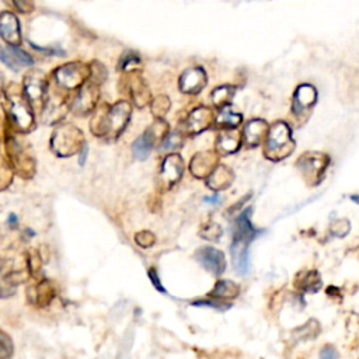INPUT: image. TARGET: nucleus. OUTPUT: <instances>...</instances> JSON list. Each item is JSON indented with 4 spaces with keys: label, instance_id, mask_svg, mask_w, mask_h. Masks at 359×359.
Segmentation results:
<instances>
[{
    "label": "nucleus",
    "instance_id": "obj_6",
    "mask_svg": "<svg viewBox=\"0 0 359 359\" xmlns=\"http://www.w3.org/2000/svg\"><path fill=\"white\" fill-rule=\"evenodd\" d=\"M294 150V140L287 123L278 121L271 128H268L265 136L264 154L272 161H280L290 156Z\"/></svg>",
    "mask_w": 359,
    "mask_h": 359
},
{
    "label": "nucleus",
    "instance_id": "obj_5",
    "mask_svg": "<svg viewBox=\"0 0 359 359\" xmlns=\"http://www.w3.org/2000/svg\"><path fill=\"white\" fill-rule=\"evenodd\" d=\"M4 146L8 156V161L17 175L24 180H31L35 175V157L31 149L14 135L13 132L6 130Z\"/></svg>",
    "mask_w": 359,
    "mask_h": 359
},
{
    "label": "nucleus",
    "instance_id": "obj_24",
    "mask_svg": "<svg viewBox=\"0 0 359 359\" xmlns=\"http://www.w3.org/2000/svg\"><path fill=\"white\" fill-rule=\"evenodd\" d=\"M241 146V136L238 133H223L216 140V151L219 156L236 153Z\"/></svg>",
    "mask_w": 359,
    "mask_h": 359
},
{
    "label": "nucleus",
    "instance_id": "obj_11",
    "mask_svg": "<svg viewBox=\"0 0 359 359\" xmlns=\"http://www.w3.org/2000/svg\"><path fill=\"white\" fill-rule=\"evenodd\" d=\"M168 126L161 118H156L151 123L132 144V153L137 160H146L158 139H164L167 135Z\"/></svg>",
    "mask_w": 359,
    "mask_h": 359
},
{
    "label": "nucleus",
    "instance_id": "obj_31",
    "mask_svg": "<svg viewBox=\"0 0 359 359\" xmlns=\"http://www.w3.org/2000/svg\"><path fill=\"white\" fill-rule=\"evenodd\" d=\"M151 112L156 118H161L164 114H167V111L170 109V100L165 95H158L156 97L151 104Z\"/></svg>",
    "mask_w": 359,
    "mask_h": 359
},
{
    "label": "nucleus",
    "instance_id": "obj_2",
    "mask_svg": "<svg viewBox=\"0 0 359 359\" xmlns=\"http://www.w3.org/2000/svg\"><path fill=\"white\" fill-rule=\"evenodd\" d=\"M3 108L11 130L29 133L36 128L35 111L17 83H10L3 90Z\"/></svg>",
    "mask_w": 359,
    "mask_h": 359
},
{
    "label": "nucleus",
    "instance_id": "obj_37",
    "mask_svg": "<svg viewBox=\"0 0 359 359\" xmlns=\"http://www.w3.org/2000/svg\"><path fill=\"white\" fill-rule=\"evenodd\" d=\"M135 241L137 245H140L142 248H149L154 244L156 241V237L151 231H147V230H143V231H139L136 233L135 236Z\"/></svg>",
    "mask_w": 359,
    "mask_h": 359
},
{
    "label": "nucleus",
    "instance_id": "obj_44",
    "mask_svg": "<svg viewBox=\"0 0 359 359\" xmlns=\"http://www.w3.org/2000/svg\"><path fill=\"white\" fill-rule=\"evenodd\" d=\"M205 201L209 202V203H212V205H216V203H219V195L216 194L215 196H206Z\"/></svg>",
    "mask_w": 359,
    "mask_h": 359
},
{
    "label": "nucleus",
    "instance_id": "obj_27",
    "mask_svg": "<svg viewBox=\"0 0 359 359\" xmlns=\"http://www.w3.org/2000/svg\"><path fill=\"white\" fill-rule=\"evenodd\" d=\"M236 93V88L233 86H220V87H216L212 94H210V100H212V104L216 107V108H224L227 105H230L231 100H233V95Z\"/></svg>",
    "mask_w": 359,
    "mask_h": 359
},
{
    "label": "nucleus",
    "instance_id": "obj_16",
    "mask_svg": "<svg viewBox=\"0 0 359 359\" xmlns=\"http://www.w3.org/2000/svg\"><path fill=\"white\" fill-rule=\"evenodd\" d=\"M196 261L212 275H222L226 269V258L223 252L215 247H202L195 254Z\"/></svg>",
    "mask_w": 359,
    "mask_h": 359
},
{
    "label": "nucleus",
    "instance_id": "obj_3",
    "mask_svg": "<svg viewBox=\"0 0 359 359\" xmlns=\"http://www.w3.org/2000/svg\"><path fill=\"white\" fill-rule=\"evenodd\" d=\"M250 215H251V208H247L245 210L241 212V215L234 222L230 252H231L233 266L238 275L248 273V269H250L248 245L262 231L252 226L250 220Z\"/></svg>",
    "mask_w": 359,
    "mask_h": 359
},
{
    "label": "nucleus",
    "instance_id": "obj_14",
    "mask_svg": "<svg viewBox=\"0 0 359 359\" xmlns=\"http://www.w3.org/2000/svg\"><path fill=\"white\" fill-rule=\"evenodd\" d=\"M316 101H317V90L311 84H300L296 88L293 94V101H292V114L297 122L300 123L306 122Z\"/></svg>",
    "mask_w": 359,
    "mask_h": 359
},
{
    "label": "nucleus",
    "instance_id": "obj_46",
    "mask_svg": "<svg viewBox=\"0 0 359 359\" xmlns=\"http://www.w3.org/2000/svg\"><path fill=\"white\" fill-rule=\"evenodd\" d=\"M349 198H351V199H352V201H353V202H356V203H359V195H351V196H349Z\"/></svg>",
    "mask_w": 359,
    "mask_h": 359
},
{
    "label": "nucleus",
    "instance_id": "obj_33",
    "mask_svg": "<svg viewBox=\"0 0 359 359\" xmlns=\"http://www.w3.org/2000/svg\"><path fill=\"white\" fill-rule=\"evenodd\" d=\"M8 52H10V55H11V57L14 59V62L18 65V66H32L34 65V60H32V57L27 53V52H24V50H21V49H18L17 46H13V45H10L8 48Z\"/></svg>",
    "mask_w": 359,
    "mask_h": 359
},
{
    "label": "nucleus",
    "instance_id": "obj_35",
    "mask_svg": "<svg viewBox=\"0 0 359 359\" xmlns=\"http://www.w3.org/2000/svg\"><path fill=\"white\" fill-rule=\"evenodd\" d=\"M14 351V344L8 334H6L3 330H0V359L10 358Z\"/></svg>",
    "mask_w": 359,
    "mask_h": 359
},
{
    "label": "nucleus",
    "instance_id": "obj_43",
    "mask_svg": "<svg viewBox=\"0 0 359 359\" xmlns=\"http://www.w3.org/2000/svg\"><path fill=\"white\" fill-rule=\"evenodd\" d=\"M87 153H88V147H87V143H84V146L80 149V151L77 153L79 154V164L80 165H84L86 163V158H87Z\"/></svg>",
    "mask_w": 359,
    "mask_h": 359
},
{
    "label": "nucleus",
    "instance_id": "obj_21",
    "mask_svg": "<svg viewBox=\"0 0 359 359\" xmlns=\"http://www.w3.org/2000/svg\"><path fill=\"white\" fill-rule=\"evenodd\" d=\"M0 35L8 45L18 46L21 43L20 24L14 14L6 11L0 15Z\"/></svg>",
    "mask_w": 359,
    "mask_h": 359
},
{
    "label": "nucleus",
    "instance_id": "obj_36",
    "mask_svg": "<svg viewBox=\"0 0 359 359\" xmlns=\"http://www.w3.org/2000/svg\"><path fill=\"white\" fill-rule=\"evenodd\" d=\"M90 79L93 81H95L97 84H102L107 79L105 67L98 62H93L91 66H90Z\"/></svg>",
    "mask_w": 359,
    "mask_h": 359
},
{
    "label": "nucleus",
    "instance_id": "obj_38",
    "mask_svg": "<svg viewBox=\"0 0 359 359\" xmlns=\"http://www.w3.org/2000/svg\"><path fill=\"white\" fill-rule=\"evenodd\" d=\"M349 231V222L346 219H339L335 220L331 224V233L337 237H344Z\"/></svg>",
    "mask_w": 359,
    "mask_h": 359
},
{
    "label": "nucleus",
    "instance_id": "obj_28",
    "mask_svg": "<svg viewBox=\"0 0 359 359\" xmlns=\"http://www.w3.org/2000/svg\"><path fill=\"white\" fill-rule=\"evenodd\" d=\"M243 121L241 114H237L231 109H227L226 107L222 108L219 115L216 116V125L219 128H226V129H234L237 128Z\"/></svg>",
    "mask_w": 359,
    "mask_h": 359
},
{
    "label": "nucleus",
    "instance_id": "obj_22",
    "mask_svg": "<svg viewBox=\"0 0 359 359\" xmlns=\"http://www.w3.org/2000/svg\"><path fill=\"white\" fill-rule=\"evenodd\" d=\"M28 294H29V302L32 304L45 307L56 296V289H55V285L49 279H41L38 283H35L29 289Z\"/></svg>",
    "mask_w": 359,
    "mask_h": 359
},
{
    "label": "nucleus",
    "instance_id": "obj_17",
    "mask_svg": "<svg viewBox=\"0 0 359 359\" xmlns=\"http://www.w3.org/2000/svg\"><path fill=\"white\" fill-rule=\"evenodd\" d=\"M206 83H208V77L205 70L196 66V67L187 69L181 74L178 86H180V90L185 94H196L206 86Z\"/></svg>",
    "mask_w": 359,
    "mask_h": 359
},
{
    "label": "nucleus",
    "instance_id": "obj_30",
    "mask_svg": "<svg viewBox=\"0 0 359 359\" xmlns=\"http://www.w3.org/2000/svg\"><path fill=\"white\" fill-rule=\"evenodd\" d=\"M182 146V136L178 132L167 133L161 142V151H168V150H175Z\"/></svg>",
    "mask_w": 359,
    "mask_h": 359
},
{
    "label": "nucleus",
    "instance_id": "obj_23",
    "mask_svg": "<svg viewBox=\"0 0 359 359\" xmlns=\"http://www.w3.org/2000/svg\"><path fill=\"white\" fill-rule=\"evenodd\" d=\"M233 178H234V174L230 168H227L226 165L217 164L213 168V171L208 175L206 184L212 191H223L227 187H230V184L233 182Z\"/></svg>",
    "mask_w": 359,
    "mask_h": 359
},
{
    "label": "nucleus",
    "instance_id": "obj_42",
    "mask_svg": "<svg viewBox=\"0 0 359 359\" xmlns=\"http://www.w3.org/2000/svg\"><path fill=\"white\" fill-rule=\"evenodd\" d=\"M320 356L324 358V359H334V358H337L338 355H337V352L334 351L332 346H325V348L320 352Z\"/></svg>",
    "mask_w": 359,
    "mask_h": 359
},
{
    "label": "nucleus",
    "instance_id": "obj_9",
    "mask_svg": "<svg viewBox=\"0 0 359 359\" xmlns=\"http://www.w3.org/2000/svg\"><path fill=\"white\" fill-rule=\"evenodd\" d=\"M296 165L309 185H317L321 182L330 165V157L318 151H306L300 156Z\"/></svg>",
    "mask_w": 359,
    "mask_h": 359
},
{
    "label": "nucleus",
    "instance_id": "obj_10",
    "mask_svg": "<svg viewBox=\"0 0 359 359\" xmlns=\"http://www.w3.org/2000/svg\"><path fill=\"white\" fill-rule=\"evenodd\" d=\"M100 84L88 79L81 87L77 88V93L70 98V111L76 116H86L91 114L100 100Z\"/></svg>",
    "mask_w": 359,
    "mask_h": 359
},
{
    "label": "nucleus",
    "instance_id": "obj_18",
    "mask_svg": "<svg viewBox=\"0 0 359 359\" xmlns=\"http://www.w3.org/2000/svg\"><path fill=\"white\" fill-rule=\"evenodd\" d=\"M219 164V157L215 151H199L196 153L189 164V170L196 178H208L213 168Z\"/></svg>",
    "mask_w": 359,
    "mask_h": 359
},
{
    "label": "nucleus",
    "instance_id": "obj_45",
    "mask_svg": "<svg viewBox=\"0 0 359 359\" xmlns=\"http://www.w3.org/2000/svg\"><path fill=\"white\" fill-rule=\"evenodd\" d=\"M8 223H10V227H11V226H13V227L17 226V216H15L14 213H10V216H8Z\"/></svg>",
    "mask_w": 359,
    "mask_h": 359
},
{
    "label": "nucleus",
    "instance_id": "obj_41",
    "mask_svg": "<svg viewBox=\"0 0 359 359\" xmlns=\"http://www.w3.org/2000/svg\"><path fill=\"white\" fill-rule=\"evenodd\" d=\"M147 275H149V278H150L151 283L154 285V287H156L158 292H161V293H167L165 287L160 283V278H158V275H157V272H156V269H154V268H150V269H149V272H147Z\"/></svg>",
    "mask_w": 359,
    "mask_h": 359
},
{
    "label": "nucleus",
    "instance_id": "obj_15",
    "mask_svg": "<svg viewBox=\"0 0 359 359\" xmlns=\"http://www.w3.org/2000/svg\"><path fill=\"white\" fill-rule=\"evenodd\" d=\"M184 160L180 154H170L163 160L161 170L158 174V187L163 191L171 189L184 174Z\"/></svg>",
    "mask_w": 359,
    "mask_h": 359
},
{
    "label": "nucleus",
    "instance_id": "obj_29",
    "mask_svg": "<svg viewBox=\"0 0 359 359\" xmlns=\"http://www.w3.org/2000/svg\"><path fill=\"white\" fill-rule=\"evenodd\" d=\"M13 177H14V170L8 158L0 156V191H4L11 185Z\"/></svg>",
    "mask_w": 359,
    "mask_h": 359
},
{
    "label": "nucleus",
    "instance_id": "obj_20",
    "mask_svg": "<svg viewBox=\"0 0 359 359\" xmlns=\"http://www.w3.org/2000/svg\"><path fill=\"white\" fill-rule=\"evenodd\" d=\"M266 132L268 125L264 119H252L243 129L241 143H244L247 147H257L266 136Z\"/></svg>",
    "mask_w": 359,
    "mask_h": 359
},
{
    "label": "nucleus",
    "instance_id": "obj_4",
    "mask_svg": "<svg viewBox=\"0 0 359 359\" xmlns=\"http://www.w3.org/2000/svg\"><path fill=\"white\" fill-rule=\"evenodd\" d=\"M83 130L70 122H57L50 135V150L60 158L74 156L84 146Z\"/></svg>",
    "mask_w": 359,
    "mask_h": 359
},
{
    "label": "nucleus",
    "instance_id": "obj_12",
    "mask_svg": "<svg viewBox=\"0 0 359 359\" xmlns=\"http://www.w3.org/2000/svg\"><path fill=\"white\" fill-rule=\"evenodd\" d=\"M48 86L49 81L46 76L39 70H32L24 76L21 87L36 114L41 112L48 91Z\"/></svg>",
    "mask_w": 359,
    "mask_h": 359
},
{
    "label": "nucleus",
    "instance_id": "obj_39",
    "mask_svg": "<svg viewBox=\"0 0 359 359\" xmlns=\"http://www.w3.org/2000/svg\"><path fill=\"white\" fill-rule=\"evenodd\" d=\"M194 306H209V307H213L216 310H227L229 307H231V303H224V302H220V299H215V300H195L192 303Z\"/></svg>",
    "mask_w": 359,
    "mask_h": 359
},
{
    "label": "nucleus",
    "instance_id": "obj_26",
    "mask_svg": "<svg viewBox=\"0 0 359 359\" xmlns=\"http://www.w3.org/2000/svg\"><path fill=\"white\" fill-rule=\"evenodd\" d=\"M238 292H240L238 285H236V283L231 282V280L223 279V280H217V283L215 285V287H213L212 292L209 293V297H212V299H220V300H224V299H234V297L238 296Z\"/></svg>",
    "mask_w": 359,
    "mask_h": 359
},
{
    "label": "nucleus",
    "instance_id": "obj_7",
    "mask_svg": "<svg viewBox=\"0 0 359 359\" xmlns=\"http://www.w3.org/2000/svg\"><path fill=\"white\" fill-rule=\"evenodd\" d=\"M67 94V91L62 90L56 84L55 87H52L50 84L48 86L45 101L39 112L41 121L43 123L56 125L65 118L66 112L70 109V98Z\"/></svg>",
    "mask_w": 359,
    "mask_h": 359
},
{
    "label": "nucleus",
    "instance_id": "obj_1",
    "mask_svg": "<svg viewBox=\"0 0 359 359\" xmlns=\"http://www.w3.org/2000/svg\"><path fill=\"white\" fill-rule=\"evenodd\" d=\"M132 114V107L128 101L121 100L114 105H101L93 112L90 121V132L100 139L114 142L125 130Z\"/></svg>",
    "mask_w": 359,
    "mask_h": 359
},
{
    "label": "nucleus",
    "instance_id": "obj_40",
    "mask_svg": "<svg viewBox=\"0 0 359 359\" xmlns=\"http://www.w3.org/2000/svg\"><path fill=\"white\" fill-rule=\"evenodd\" d=\"M0 60L7 66V67H10V69H13V70H18V65L14 62V59L11 57V55H10V52H8V49H4L1 45H0Z\"/></svg>",
    "mask_w": 359,
    "mask_h": 359
},
{
    "label": "nucleus",
    "instance_id": "obj_32",
    "mask_svg": "<svg viewBox=\"0 0 359 359\" xmlns=\"http://www.w3.org/2000/svg\"><path fill=\"white\" fill-rule=\"evenodd\" d=\"M199 234H201L202 238H206V240H210V241H217L222 236V227L217 223L209 222L201 229Z\"/></svg>",
    "mask_w": 359,
    "mask_h": 359
},
{
    "label": "nucleus",
    "instance_id": "obj_34",
    "mask_svg": "<svg viewBox=\"0 0 359 359\" xmlns=\"http://www.w3.org/2000/svg\"><path fill=\"white\" fill-rule=\"evenodd\" d=\"M139 63H140L139 55L135 53V52H132V50H128V52H125V53L121 56L118 69H119V70H129V69H133L135 66H137Z\"/></svg>",
    "mask_w": 359,
    "mask_h": 359
},
{
    "label": "nucleus",
    "instance_id": "obj_19",
    "mask_svg": "<svg viewBox=\"0 0 359 359\" xmlns=\"http://www.w3.org/2000/svg\"><path fill=\"white\" fill-rule=\"evenodd\" d=\"M213 122V114L208 107L195 108L185 121V132L188 135H198L206 130Z\"/></svg>",
    "mask_w": 359,
    "mask_h": 359
},
{
    "label": "nucleus",
    "instance_id": "obj_13",
    "mask_svg": "<svg viewBox=\"0 0 359 359\" xmlns=\"http://www.w3.org/2000/svg\"><path fill=\"white\" fill-rule=\"evenodd\" d=\"M121 83L123 84V91L129 95L130 101L137 108H143L149 102H151V95H150L149 87H147L146 81L143 80V77L136 70L126 72L125 76L122 77Z\"/></svg>",
    "mask_w": 359,
    "mask_h": 359
},
{
    "label": "nucleus",
    "instance_id": "obj_8",
    "mask_svg": "<svg viewBox=\"0 0 359 359\" xmlns=\"http://www.w3.org/2000/svg\"><path fill=\"white\" fill-rule=\"evenodd\" d=\"M88 79H90V66L81 62H70L53 70L55 84L67 93L77 90Z\"/></svg>",
    "mask_w": 359,
    "mask_h": 359
},
{
    "label": "nucleus",
    "instance_id": "obj_25",
    "mask_svg": "<svg viewBox=\"0 0 359 359\" xmlns=\"http://www.w3.org/2000/svg\"><path fill=\"white\" fill-rule=\"evenodd\" d=\"M296 287H299L303 292L314 293L321 286V279L317 271H302L296 275Z\"/></svg>",
    "mask_w": 359,
    "mask_h": 359
}]
</instances>
